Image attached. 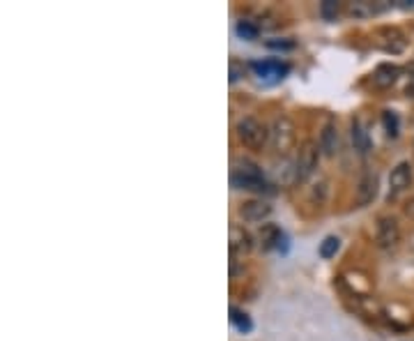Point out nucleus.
I'll use <instances>...</instances> for the list:
<instances>
[{"mask_svg":"<svg viewBox=\"0 0 414 341\" xmlns=\"http://www.w3.org/2000/svg\"><path fill=\"white\" fill-rule=\"evenodd\" d=\"M241 77H244V65L237 63V60H230V84L239 81Z\"/></svg>","mask_w":414,"mask_h":341,"instance_id":"5701e85b","label":"nucleus"},{"mask_svg":"<svg viewBox=\"0 0 414 341\" xmlns=\"http://www.w3.org/2000/svg\"><path fill=\"white\" fill-rule=\"evenodd\" d=\"M267 46H269V49H293V46H295V42H290V39H269V42H267Z\"/></svg>","mask_w":414,"mask_h":341,"instance_id":"b1692460","label":"nucleus"},{"mask_svg":"<svg viewBox=\"0 0 414 341\" xmlns=\"http://www.w3.org/2000/svg\"><path fill=\"white\" fill-rule=\"evenodd\" d=\"M251 70L262 81H267V84H276V81H281L290 72V67L286 63H281V60L272 58V60H255V63H251Z\"/></svg>","mask_w":414,"mask_h":341,"instance_id":"423d86ee","label":"nucleus"},{"mask_svg":"<svg viewBox=\"0 0 414 341\" xmlns=\"http://www.w3.org/2000/svg\"><path fill=\"white\" fill-rule=\"evenodd\" d=\"M295 141H297L295 122L288 115H276L272 120V127H269V143H272L274 153L288 155L295 148Z\"/></svg>","mask_w":414,"mask_h":341,"instance_id":"f03ea898","label":"nucleus"},{"mask_svg":"<svg viewBox=\"0 0 414 341\" xmlns=\"http://www.w3.org/2000/svg\"><path fill=\"white\" fill-rule=\"evenodd\" d=\"M237 35L244 39H255L258 37V26H253V21H239L237 23Z\"/></svg>","mask_w":414,"mask_h":341,"instance_id":"412c9836","label":"nucleus"},{"mask_svg":"<svg viewBox=\"0 0 414 341\" xmlns=\"http://www.w3.org/2000/svg\"><path fill=\"white\" fill-rule=\"evenodd\" d=\"M341 148V136H338V127L336 122H327L320 132V153L327 157H334Z\"/></svg>","mask_w":414,"mask_h":341,"instance_id":"f8f14e48","label":"nucleus"},{"mask_svg":"<svg viewBox=\"0 0 414 341\" xmlns=\"http://www.w3.org/2000/svg\"><path fill=\"white\" fill-rule=\"evenodd\" d=\"M235 132H237V139L241 146L248 150H260L269 139V129L262 125L260 120L251 118V115L239 118L237 125H235Z\"/></svg>","mask_w":414,"mask_h":341,"instance_id":"7ed1b4c3","label":"nucleus"},{"mask_svg":"<svg viewBox=\"0 0 414 341\" xmlns=\"http://www.w3.org/2000/svg\"><path fill=\"white\" fill-rule=\"evenodd\" d=\"M350 136H352V146H355L357 153H368L371 150V136L366 132L364 122L362 120H355L352 122V129H350Z\"/></svg>","mask_w":414,"mask_h":341,"instance_id":"4468645a","label":"nucleus"},{"mask_svg":"<svg viewBox=\"0 0 414 341\" xmlns=\"http://www.w3.org/2000/svg\"><path fill=\"white\" fill-rule=\"evenodd\" d=\"M272 215V206L265 201H244L239 206V217L244 222H251V224H258L262 220Z\"/></svg>","mask_w":414,"mask_h":341,"instance_id":"9b49d317","label":"nucleus"},{"mask_svg":"<svg viewBox=\"0 0 414 341\" xmlns=\"http://www.w3.org/2000/svg\"><path fill=\"white\" fill-rule=\"evenodd\" d=\"M398 77H400V67L398 65L382 63L375 72H373V86L382 88V90H384V88H391L393 84H396Z\"/></svg>","mask_w":414,"mask_h":341,"instance_id":"ddd939ff","label":"nucleus"},{"mask_svg":"<svg viewBox=\"0 0 414 341\" xmlns=\"http://www.w3.org/2000/svg\"><path fill=\"white\" fill-rule=\"evenodd\" d=\"M377 44L382 46L386 53H403L407 46V39L398 28H379Z\"/></svg>","mask_w":414,"mask_h":341,"instance_id":"1a4fd4ad","label":"nucleus"},{"mask_svg":"<svg viewBox=\"0 0 414 341\" xmlns=\"http://www.w3.org/2000/svg\"><path fill=\"white\" fill-rule=\"evenodd\" d=\"M230 320H233L235 327H237L239 332H251L253 323H251V318H248L244 311H239V309H235V306H230Z\"/></svg>","mask_w":414,"mask_h":341,"instance_id":"f3484780","label":"nucleus"},{"mask_svg":"<svg viewBox=\"0 0 414 341\" xmlns=\"http://www.w3.org/2000/svg\"><path fill=\"white\" fill-rule=\"evenodd\" d=\"M384 5H371V3H350L348 5V14L355 19H368L375 12H382Z\"/></svg>","mask_w":414,"mask_h":341,"instance_id":"dca6fc26","label":"nucleus"},{"mask_svg":"<svg viewBox=\"0 0 414 341\" xmlns=\"http://www.w3.org/2000/svg\"><path fill=\"white\" fill-rule=\"evenodd\" d=\"M320 143L315 141H306L304 146L299 148V157H297L295 166H297V182H304L308 180L310 175L315 173L317 168V159H320Z\"/></svg>","mask_w":414,"mask_h":341,"instance_id":"20e7f679","label":"nucleus"},{"mask_svg":"<svg viewBox=\"0 0 414 341\" xmlns=\"http://www.w3.org/2000/svg\"><path fill=\"white\" fill-rule=\"evenodd\" d=\"M324 196H327V180H322L320 185H315L313 189H310V201L322 203Z\"/></svg>","mask_w":414,"mask_h":341,"instance_id":"4be33fe9","label":"nucleus"},{"mask_svg":"<svg viewBox=\"0 0 414 341\" xmlns=\"http://www.w3.org/2000/svg\"><path fill=\"white\" fill-rule=\"evenodd\" d=\"M405 215L410 217V220H414V199H410L405 203Z\"/></svg>","mask_w":414,"mask_h":341,"instance_id":"a878e982","label":"nucleus"},{"mask_svg":"<svg viewBox=\"0 0 414 341\" xmlns=\"http://www.w3.org/2000/svg\"><path fill=\"white\" fill-rule=\"evenodd\" d=\"M230 185L235 189H248V192H262L267 187L265 175L258 164L248 159H235L230 170Z\"/></svg>","mask_w":414,"mask_h":341,"instance_id":"f257e3e1","label":"nucleus"},{"mask_svg":"<svg viewBox=\"0 0 414 341\" xmlns=\"http://www.w3.org/2000/svg\"><path fill=\"white\" fill-rule=\"evenodd\" d=\"M375 196H377V173L375 170H366L357 187V206L359 208L368 206V203L375 201Z\"/></svg>","mask_w":414,"mask_h":341,"instance_id":"6e6552de","label":"nucleus"},{"mask_svg":"<svg viewBox=\"0 0 414 341\" xmlns=\"http://www.w3.org/2000/svg\"><path fill=\"white\" fill-rule=\"evenodd\" d=\"M228 247H230V256H244L251 251L253 240L244 228L233 224L230 231H228Z\"/></svg>","mask_w":414,"mask_h":341,"instance_id":"0eeeda50","label":"nucleus"},{"mask_svg":"<svg viewBox=\"0 0 414 341\" xmlns=\"http://www.w3.org/2000/svg\"><path fill=\"white\" fill-rule=\"evenodd\" d=\"M338 12H341V5L334 3V0H324V3L320 5V14L327 19V21H334V19L338 17Z\"/></svg>","mask_w":414,"mask_h":341,"instance_id":"aec40b11","label":"nucleus"},{"mask_svg":"<svg viewBox=\"0 0 414 341\" xmlns=\"http://www.w3.org/2000/svg\"><path fill=\"white\" fill-rule=\"evenodd\" d=\"M338 247H341V240H338L336 235H327V237H324V240L320 242V256H322V258L336 256Z\"/></svg>","mask_w":414,"mask_h":341,"instance_id":"a211bd4d","label":"nucleus"},{"mask_svg":"<svg viewBox=\"0 0 414 341\" xmlns=\"http://www.w3.org/2000/svg\"><path fill=\"white\" fill-rule=\"evenodd\" d=\"M405 92H407V95H412V97H414V65L410 67V81H407Z\"/></svg>","mask_w":414,"mask_h":341,"instance_id":"393cba45","label":"nucleus"},{"mask_svg":"<svg viewBox=\"0 0 414 341\" xmlns=\"http://www.w3.org/2000/svg\"><path fill=\"white\" fill-rule=\"evenodd\" d=\"M382 125L389 136H398V115L393 111H384L382 113Z\"/></svg>","mask_w":414,"mask_h":341,"instance_id":"6ab92c4d","label":"nucleus"},{"mask_svg":"<svg viewBox=\"0 0 414 341\" xmlns=\"http://www.w3.org/2000/svg\"><path fill=\"white\" fill-rule=\"evenodd\" d=\"M283 240V233L276 224H265L260 231V244L262 249H279V244Z\"/></svg>","mask_w":414,"mask_h":341,"instance_id":"2eb2a0df","label":"nucleus"},{"mask_svg":"<svg viewBox=\"0 0 414 341\" xmlns=\"http://www.w3.org/2000/svg\"><path fill=\"white\" fill-rule=\"evenodd\" d=\"M400 242V226L396 217H379L377 222V247L393 249Z\"/></svg>","mask_w":414,"mask_h":341,"instance_id":"39448f33","label":"nucleus"},{"mask_svg":"<svg viewBox=\"0 0 414 341\" xmlns=\"http://www.w3.org/2000/svg\"><path fill=\"white\" fill-rule=\"evenodd\" d=\"M412 185V166L410 162H400L391 168L389 175V192L391 194H400L405 192L407 187Z\"/></svg>","mask_w":414,"mask_h":341,"instance_id":"9d476101","label":"nucleus"}]
</instances>
